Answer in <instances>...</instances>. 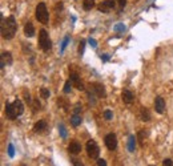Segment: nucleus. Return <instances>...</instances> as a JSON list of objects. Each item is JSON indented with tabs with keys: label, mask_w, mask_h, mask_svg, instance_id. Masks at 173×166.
Masks as SVG:
<instances>
[{
	"label": "nucleus",
	"mask_w": 173,
	"mask_h": 166,
	"mask_svg": "<svg viewBox=\"0 0 173 166\" xmlns=\"http://www.w3.org/2000/svg\"><path fill=\"white\" fill-rule=\"evenodd\" d=\"M68 43H69V36L67 35L65 37H64V40H63V43H61V48H60V52L61 53L65 51V48H67V45H68Z\"/></svg>",
	"instance_id": "22"
},
{
	"label": "nucleus",
	"mask_w": 173,
	"mask_h": 166,
	"mask_svg": "<svg viewBox=\"0 0 173 166\" xmlns=\"http://www.w3.org/2000/svg\"><path fill=\"white\" fill-rule=\"evenodd\" d=\"M101 60H103V61H108V60H109V56H106V55L101 56Z\"/></svg>",
	"instance_id": "38"
},
{
	"label": "nucleus",
	"mask_w": 173,
	"mask_h": 166,
	"mask_svg": "<svg viewBox=\"0 0 173 166\" xmlns=\"http://www.w3.org/2000/svg\"><path fill=\"white\" fill-rule=\"evenodd\" d=\"M93 91H95V95L100 98H105L106 97V93H105V89L101 84L99 83H95L93 84Z\"/></svg>",
	"instance_id": "10"
},
{
	"label": "nucleus",
	"mask_w": 173,
	"mask_h": 166,
	"mask_svg": "<svg viewBox=\"0 0 173 166\" xmlns=\"http://www.w3.org/2000/svg\"><path fill=\"white\" fill-rule=\"evenodd\" d=\"M20 166H27V165H20Z\"/></svg>",
	"instance_id": "39"
},
{
	"label": "nucleus",
	"mask_w": 173,
	"mask_h": 166,
	"mask_svg": "<svg viewBox=\"0 0 173 166\" xmlns=\"http://www.w3.org/2000/svg\"><path fill=\"white\" fill-rule=\"evenodd\" d=\"M45 129H47V121L40 120V121H37V122L35 124L33 132H35V133H43L44 130H45Z\"/></svg>",
	"instance_id": "14"
},
{
	"label": "nucleus",
	"mask_w": 173,
	"mask_h": 166,
	"mask_svg": "<svg viewBox=\"0 0 173 166\" xmlns=\"http://www.w3.org/2000/svg\"><path fill=\"white\" fill-rule=\"evenodd\" d=\"M39 47L43 49L44 52H48L52 47L51 39L48 36V32L45 29H40L39 31Z\"/></svg>",
	"instance_id": "3"
},
{
	"label": "nucleus",
	"mask_w": 173,
	"mask_h": 166,
	"mask_svg": "<svg viewBox=\"0 0 173 166\" xmlns=\"http://www.w3.org/2000/svg\"><path fill=\"white\" fill-rule=\"evenodd\" d=\"M40 96H41L43 98H48V97L51 96L50 89H47V88H41V89H40Z\"/></svg>",
	"instance_id": "23"
},
{
	"label": "nucleus",
	"mask_w": 173,
	"mask_h": 166,
	"mask_svg": "<svg viewBox=\"0 0 173 166\" xmlns=\"http://www.w3.org/2000/svg\"><path fill=\"white\" fill-rule=\"evenodd\" d=\"M24 35L27 36V37H32V36H35V28H33V24L31 23V21H28V23L24 25Z\"/></svg>",
	"instance_id": "16"
},
{
	"label": "nucleus",
	"mask_w": 173,
	"mask_h": 166,
	"mask_svg": "<svg viewBox=\"0 0 173 166\" xmlns=\"http://www.w3.org/2000/svg\"><path fill=\"white\" fill-rule=\"evenodd\" d=\"M12 105H13V109H15L17 116H21L24 113V105H23V102H21L20 100H15Z\"/></svg>",
	"instance_id": "15"
},
{
	"label": "nucleus",
	"mask_w": 173,
	"mask_h": 166,
	"mask_svg": "<svg viewBox=\"0 0 173 166\" xmlns=\"http://www.w3.org/2000/svg\"><path fill=\"white\" fill-rule=\"evenodd\" d=\"M93 7H95V0H84L83 8H84L85 11H91Z\"/></svg>",
	"instance_id": "20"
},
{
	"label": "nucleus",
	"mask_w": 173,
	"mask_h": 166,
	"mask_svg": "<svg viewBox=\"0 0 173 166\" xmlns=\"http://www.w3.org/2000/svg\"><path fill=\"white\" fill-rule=\"evenodd\" d=\"M140 117H141V121H144V122H148L150 120V113L146 108H143V109L140 110Z\"/></svg>",
	"instance_id": "18"
},
{
	"label": "nucleus",
	"mask_w": 173,
	"mask_h": 166,
	"mask_svg": "<svg viewBox=\"0 0 173 166\" xmlns=\"http://www.w3.org/2000/svg\"><path fill=\"white\" fill-rule=\"evenodd\" d=\"M113 7H115V0H104L103 3L97 6V10H99L100 12L106 13V12H109L110 10H112Z\"/></svg>",
	"instance_id": "7"
},
{
	"label": "nucleus",
	"mask_w": 173,
	"mask_h": 166,
	"mask_svg": "<svg viewBox=\"0 0 173 166\" xmlns=\"http://www.w3.org/2000/svg\"><path fill=\"white\" fill-rule=\"evenodd\" d=\"M84 49H85V40H81V41H80V45H79V53H80V56L84 53Z\"/></svg>",
	"instance_id": "27"
},
{
	"label": "nucleus",
	"mask_w": 173,
	"mask_h": 166,
	"mask_svg": "<svg viewBox=\"0 0 173 166\" xmlns=\"http://www.w3.org/2000/svg\"><path fill=\"white\" fill-rule=\"evenodd\" d=\"M68 150L71 154H79L80 151H81V145H80V142H77V141H72L68 146Z\"/></svg>",
	"instance_id": "12"
},
{
	"label": "nucleus",
	"mask_w": 173,
	"mask_h": 166,
	"mask_svg": "<svg viewBox=\"0 0 173 166\" xmlns=\"http://www.w3.org/2000/svg\"><path fill=\"white\" fill-rule=\"evenodd\" d=\"M6 116L10 120H15L17 117L16 112H15V109H13V105L10 104V102H7V104H6Z\"/></svg>",
	"instance_id": "13"
},
{
	"label": "nucleus",
	"mask_w": 173,
	"mask_h": 166,
	"mask_svg": "<svg viewBox=\"0 0 173 166\" xmlns=\"http://www.w3.org/2000/svg\"><path fill=\"white\" fill-rule=\"evenodd\" d=\"M162 166H173V161L171 158H165L162 161Z\"/></svg>",
	"instance_id": "30"
},
{
	"label": "nucleus",
	"mask_w": 173,
	"mask_h": 166,
	"mask_svg": "<svg viewBox=\"0 0 173 166\" xmlns=\"http://www.w3.org/2000/svg\"><path fill=\"white\" fill-rule=\"evenodd\" d=\"M115 29H116L117 32H120V31H125V27H124V24H117L115 27Z\"/></svg>",
	"instance_id": "32"
},
{
	"label": "nucleus",
	"mask_w": 173,
	"mask_h": 166,
	"mask_svg": "<svg viewBox=\"0 0 173 166\" xmlns=\"http://www.w3.org/2000/svg\"><path fill=\"white\" fill-rule=\"evenodd\" d=\"M59 132H60L61 138H67V130H65L64 125H59Z\"/></svg>",
	"instance_id": "26"
},
{
	"label": "nucleus",
	"mask_w": 173,
	"mask_h": 166,
	"mask_svg": "<svg viewBox=\"0 0 173 166\" xmlns=\"http://www.w3.org/2000/svg\"><path fill=\"white\" fill-rule=\"evenodd\" d=\"M154 109L160 114L164 113V110H165V101H164V98L161 96L156 97V100H154Z\"/></svg>",
	"instance_id": "9"
},
{
	"label": "nucleus",
	"mask_w": 173,
	"mask_h": 166,
	"mask_svg": "<svg viewBox=\"0 0 173 166\" xmlns=\"http://www.w3.org/2000/svg\"><path fill=\"white\" fill-rule=\"evenodd\" d=\"M24 98H25L27 102H31V96H29V93H25V95H24Z\"/></svg>",
	"instance_id": "37"
},
{
	"label": "nucleus",
	"mask_w": 173,
	"mask_h": 166,
	"mask_svg": "<svg viewBox=\"0 0 173 166\" xmlns=\"http://www.w3.org/2000/svg\"><path fill=\"white\" fill-rule=\"evenodd\" d=\"M71 83H72V85H75V88L79 89V91H84V89H85L83 81L80 80V76L76 72H72V73H71Z\"/></svg>",
	"instance_id": "6"
},
{
	"label": "nucleus",
	"mask_w": 173,
	"mask_h": 166,
	"mask_svg": "<svg viewBox=\"0 0 173 166\" xmlns=\"http://www.w3.org/2000/svg\"><path fill=\"white\" fill-rule=\"evenodd\" d=\"M88 41H89V44H91V45H92V48H96L97 47V43H96V40L95 39H89V40H88Z\"/></svg>",
	"instance_id": "33"
},
{
	"label": "nucleus",
	"mask_w": 173,
	"mask_h": 166,
	"mask_svg": "<svg viewBox=\"0 0 173 166\" xmlns=\"http://www.w3.org/2000/svg\"><path fill=\"white\" fill-rule=\"evenodd\" d=\"M71 124H72V126H79L80 124H81V116L80 114H72V117H71Z\"/></svg>",
	"instance_id": "19"
},
{
	"label": "nucleus",
	"mask_w": 173,
	"mask_h": 166,
	"mask_svg": "<svg viewBox=\"0 0 173 166\" xmlns=\"http://www.w3.org/2000/svg\"><path fill=\"white\" fill-rule=\"evenodd\" d=\"M33 106H35V110L40 109V102H39V100H35L33 101Z\"/></svg>",
	"instance_id": "36"
},
{
	"label": "nucleus",
	"mask_w": 173,
	"mask_h": 166,
	"mask_svg": "<svg viewBox=\"0 0 173 166\" xmlns=\"http://www.w3.org/2000/svg\"><path fill=\"white\" fill-rule=\"evenodd\" d=\"M119 2V6H120V8H124L127 6V0H117Z\"/></svg>",
	"instance_id": "34"
},
{
	"label": "nucleus",
	"mask_w": 173,
	"mask_h": 166,
	"mask_svg": "<svg viewBox=\"0 0 173 166\" xmlns=\"http://www.w3.org/2000/svg\"><path fill=\"white\" fill-rule=\"evenodd\" d=\"M72 112H73V114H80V113H81V105H80V104H76Z\"/></svg>",
	"instance_id": "28"
},
{
	"label": "nucleus",
	"mask_w": 173,
	"mask_h": 166,
	"mask_svg": "<svg viewBox=\"0 0 173 166\" xmlns=\"http://www.w3.org/2000/svg\"><path fill=\"white\" fill-rule=\"evenodd\" d=\"M121 98L125 104H132L135 101V95L131 92V91H123L121 93Z\"/></svg>",
	"instance_id": "11"
},
{
	"label": "nucleus",
	"mask_w": 173,
	"mask_h": 166,
	"mask_svg": "<svg viewBox=\"0 0 173 166\" xmlns=\"http://www.w3.org/2000/svg\"><path fill=\"white\" fill-rule=\"evenodd\" d=\"M97 166H106L105 160H103V158H97Z\"/></svg>",
	"instance_id": "31"
},
{
	"label": "nucleus",
	"mask_w": 173,
	"mask_h": 166,
	"mask_svg": "<svg viewBox=\"0 0 173 166\" xmlns=\"http://www.w3.org/2000/svg\"><path fill=\"white\" fill-rule=\"evenodd\" d=\"M0 66H2V69L4 68L6 65H11L12 64V55H11V52H8V51H4L2 52V57H0Z\"/></svg>",
	"instance_id": "8"
},
{
	"label": "nucleus",
	"mask_w": 173,
	"mask_h": 166,
	"mask_svg": "<svg viewBox=\"0 0 173 166\" xmlns=\"http://www.w3.org/2000/svg\"><path fill=\"white\" fill-rule=\"evenodd\" d=\"M71 88H72V83H71V80H68V81L65 83V85H64V93H69L71 92Z\"/></svg>",
	"instance_id": "25"
},
{
	"label": "nucleus",
	"mask_w": 173,
	"mask_h": 166,
	"mask_svg": "<svg viewBox=\"0 0 173 166\" xmlns=\"http://www.w3.org/2000/svg\"><path fill=\"white\" fill-rule=\"evenodd\" d=\"M104 142H105V146L108 147L109 150H115V149L117 147V138H116V134H115V133L106 134L105 138H104Z\"/></svg>",
	"instance_id": "5"
},
{
	"label": "nucleus",
	"mask_w": 173,
	"mask_h": 166,
	"mask_svg": "<svg viewBox=\"0 0 173 166\" xmlns=\"http://www.w3.org/2000/svg\"><path fill=\"white\" fill-rule=\"evenodd\" d=\"M85 149H87V154H88V157H89V158H92V160H97V158H99L100 147L96 143V141L89 140V141L87 142V145H85Z\"/></svg>",
	"instance_id": "4"
},
{
	"label": "nucleus",
	"mask_w": 173,
	"mask_h": 166,
	"mask_svg": "<svg viewBox=\"0 0 173 166\" xmlns=\"http://www.w3.org/2000/svg\"><path fill=\"white\" fill-rule=\"evenodd\" d=\"M137 138H139V143L140 146H144V140H145V132H139L137 133Z\"/></svg>",
	"instance_id": "21"
},
{
	"label": "nucleus",
	"mask_w": 173,
	"mask_h": 166,
	"mask_svg": "<svg viewBox=\"0 0 173 166\" xmlns=\"http://www.w3.org/2000/svg\"><path fill=\"white\" fill-rule=\"evenodd\" d=\"M72 162H73V166H84V164L81 162V161H79V160H73Z\"/></svg>",
	"instance_id": "35"
},
{
	"label": "nucleus",
	"mask_w": 173,
	"mask_h": 166,
	"mask_svg": "<svg viewBox=\"0 0 173 166\" xmlns=\"http://www.w3.org/2000/svg\"><path fill=\"white\" fill-rule=\"evenodd\" d=\"M149 166H153V165H149Z\"/></svg>",
	"instance_id": "40"
},
{
	"label": "nucleus",
	"mask_w": 173,
	"mask_h": 166,
	"mask_svg": "<svg viewBox=\"0 0 173 166\" xmlns=\"http://www.w3.org/2000/svg\"><path fill=\"white\" fill-rule=\"evenodd\" d=\"M104 118H105V120H108V121H109V120H112V118H113V112H112V110H109V109H106V110L104 112Z\"/></svg>",
	"instance_id": "24"
},
{
	"label": "nucleus",
	"mask_w": 173,
	"mask_h": 166,
	"mask_svg": "<svg viewBox=\"0 0 173 166\" xmlns=\"http://www.w3.org/2000/svg\"><path fill=\"white\" fill-rule=\"evenodd\" d=\"M36 19L40 21L41 24H47L48 20H50V13H48L47 6L44 3H39L36 7V13H35Z\"/></svg>",
	"instance_id": "2"
},
{
	"label": "nucleus",
	"mask_w": 173,
	"mask_h": 166,
	"mask_svg": "<svg viewBox=\"0 0 173 166\" xmlns=\"http://www.w3.org/2000/svg\"><path fill=\"white\" fill-rule=\"evenodd\" d=\"M136 138L135 136H129V138H128V150L131 151V153H133L136 149Z\"/></svg>",
	"instance_id": "17"
},
{
	"label": "nucleus",
	"mask_w": 173,
	"mask_h": 166,
	"mask_svg": "<svg viewBox=\"0 0 173 166\" xmlns=\"http://www.w3.org/2000/svg\"><path fill=\"white\" fill-rule=\"evenodd\" d=\"M0 25H2V36H3V39L11 40V39L15 37L16 29H17L15 17L10 16V17H7L6 20H3V16H2V24Z\"/></svg>",
	"instance_id": "1"
},
{
	"label": "nucleus",
	"mask_w": 173,
	"mask_h": 166,
	"mask_svg": "<svg viewBox=\"0 0 173 166\" xmlns=\"http://www.w3.org/2000/svg\"><path fill=\"white\" fill-rule=\"evenodd\" d=\"M8 155H10V157H13V155H15V149H13V145H12V143H10V145H8Z\"/></svg>",
	"instance_id": "29"
}]
</instances>
